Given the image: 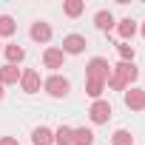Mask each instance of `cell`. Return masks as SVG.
I'll return each mask as SVG.
<instances>
[{
  "label": "cell",
  "mask_w": 145,
  "mask_h": 145,
  "mask_svg": "<svg viewBox=\"0 0 145 145\" xmlns=\"http://www.w3.org/2000/svg\"><path fill=\"white\" fill-rule=\"evenodd\" d=\"M111 77V63L105 57H91L88 65H86V80H108Z\"/></svg>",
  "instance_id": "6da1fadb"
},
{
  "label": "cell",
  "mask_w": 145,
  "mask_h": 145,
  "mask_svg": "<svg viewBox=\"0 0 145 145\" xmlns=\"http://www.w3.org/2000/svg\"><path fill=\"white\" fill-rule=\"evenodd\" d=\"M43 88H46V94H48V97H54V100H63V97L68 94L71 83H68L63 74H51L48 80H43Z\"/></svg>",
  "instance_id": "7a4b0ae2"
},
{
  "label": "cell",
  "mask_w": 145,
  "mask_h": 145,
  "mask_svg": "<svg viewBox=\"0 0 145 145\" xmlns=\"http://www.w3.org/2000/svg\"><path fill=\"white\" fill-rule=\"evenodd\" d=\"M111 114H114V108H111L108 100H94L91 108H88V117H91L94 125H105V122L111 120Z\"/></svg>",
  "instance_id": "3957f363"
},
{
  "label": "cell",
  "mask_w": 145,
  "mask_h": 145,
  "mask_svg": "<svg viewBox=\"0 0 145 145\" xmlns=\"http://www.w3.org/2000/svg\"><path fill=\"white\" fill-rule=\"evenodd\" d=\"M122 103L128 111H145V88H125Z\"/></svg>",
  "instance_id": "277c9868"
},
{
  "label": "cell",
  "mask_w": 145,
  "mask_h": 145,
  "mask_svg": "<svg viewBox=\"0 0 145 145\" xmlns=\"http://www.w3.org/2000/svg\"><path fill=\"white\" fill-rule=\"evenodd\" d=\"M86 46H88V40L83 37V34H65L63 37V46H60V51L68 57V54H83L86 51Z\"/></svg>",
  "instance_id": "5b68a950"
},
{
  "label": "cell",
  "mask_w": 145,
  "mask_h": 145,
  "mask_svg": "<svg viewBox=\"0 0 145 145\" xmlns=\"http://www.w3.org/2000/svg\"><path fill=\"white\" fill-rule=\"evenodd\" d=\"M111 74H117L125 86H131V83L139 80V68L134 63H117V65H111Z\"/></svg>",
  "instance_id": "8992f818"
},
{
  "label": "cell",
  "mask_w": 145,
  "mask_h": 145,
  "mask_svg": "<svg viewBox=\"0 0 145 145\" xmlns=\"http://www.w3.org/2000/svg\"><path fill=\"white\" fill-rule=\"evenodd\" d=\"M40 86H43V80H40V71L37 68H26L23 74H20V88L26 94H37Z\"/></svg>",
  "instance_id": "52a82bcc"
},
{
  "label": "cell",
  "mask_w": 145,
  "mask_h": 145,
  "mask_svg": "<svg viewBox=\"0 0 145 145\" xmlns=\"http://www.w3.org/2000/svg\"><path fill=\"white\" fill-rule=\"evenodd\" d=\"M63 63H65V54L60 51V46H48V48L43 51V65H46V68L57 71V68H63Z\"/></svg>",
  "instance_id": "ba28073f"
},
{
  "label": "cell",
  "mask_w": 145,
  "mask_h": 145,
  "mask_svg": "<svg viewBox=\"0 0 145 145\" xmlns=\"http://www.w3.org/2000/svg\"><path fill=\"white\" fill-rule=\"evenodd\" d=\"M29 34H31L34 43H43V46H46V43L51 40V26H48L46 20H34L31 29H29Z\"/></svg>",
  "instance_id": "9c48e42d"
},
{
  "label": "cell",
  "mask_w": 145,
  "mask_h": 145,
  "mask_svg": "<svg viewBox=\"0 0 145 145\" xmlns=\"http://www.w3.org/2000/svg\"><path fill=\"white\" fill-rule=\"evenodd\" d=\"M20 74H23V71H20L17 65H9V63H6L3 68H0V86H3V88H6V86H17V83H20Z\"/></svg>",
  "instance_id": "30bf717a"
},
{
  "label": "cell",
  "mask_w": 145,
  "mask_h": 145,
  "mask_svg": "<svg viewBox=\"0 0 145 145\" xmlns=\"http://www.w3.org/2000/svg\"><path fill=\"white\" fill-rule=\"evenodd\" d=\"M31 145H54V131L48 125H37L31 131Z\"/></svg>",
  "instance_id": "8fae6325"
},
{
  "label": "cell",
  "mask_w": 145,
  "mask_h": 145,
  "mask_svg": "<svg viewBox=\"0 0 145 145\" xmlns=\"http://www.w3.org/2000/svg\"><path fill=\"white\" fill-rule=\"evenodd\" d=\"M3 54H6L9 65H17V63H23V60H26V48H23V46H17V43H9V46L3 48Z\"/></svg>",
  "instance_id": "7c38bea8"
},
{
  "label": "cell",
  "mask_w": 145,
  "mask_h": 145,
  "mask_svg": "<svg viewBox=\"0 0 145 145\" xmlns=\"http://www.w3.org/2000/svg\"><path fill=\"white\" fill-rule=\"evenodd\" d=\"M71 145H94V131L91 128H74V134H71Z\"/></svg>",
  "instance_id": "4fadbf2b"
},
{
  "label": "cell",
  "mask_w": 145,
  "mask_h": 145,
  "mask_svg": "<svg viewBox=\"0 0 145 145\" xmlns=\"http://www.w3.org/2000/svg\"><path fill=\"white\" fill-rule=\"evenodd\" d=\"M94 26H97L100 31H111V29L117 26V20H114V14H111V12H105V9H103V12H97V14H94Z\"/></svg>",
  "instance_id": "5bb4252c"
},
{
  "label": "cell",
  "mask_w": 145,
  "mask_h": 145,
  "mask_svg": "<svg viewBox=\"0 0 145 145\" xmlns=\"http://www.w3.org/2000/svg\"><path fill=\"white\" fill-rule=\"evenodd\" d=\"M117 34L122 37V43H128V40L137 34V23H134L131 17H122V20L117 23Z\"/></svg>",
  "instance_id": "9a60e30c"
},
{
  "label": "cell",
  "mask_w": 145,
  "mask_h": 145,
  "mask_svg": "<svg viewBox=\"0 0 145 145\" xmlns=\"http://www.w3.org/2000/svg\"><path fill=\"white\" fill-rule=\"evenodd\" d=\"M86 12V3H83V0H65V3H63V14L65 17H80Z\"/></svg>",
  "instance_id": "2e32d148"
},
{
  "label": "cell",
  "mask_w": 145,
  "mask_h": 145,
  "mask_svg": "<svg viewBox=\"0 0 145 145\" xmlns=\"http://www.w3.org/2000/svg\"><path fill=\"white\" fill-rule=\"evenodd\" d=\"M103 91H105V83L103 80H86V94L91 100H103Z\"/></svg>",
  "instance_id": "e0dca14e"
},
{
  "label": "cell",
  "mask_w": 145,
  "mask_h": 145,
  "mask_svg": "<svg viewBox=\"0 0 145 145\" xmlns=\"http://www.w3.org/2000/svg\"><path fill=\"white\" fill-rule=\"evenodd\" d=\"M71 134H74L71 125H60L54 131V145H71Z\"/></svg>",
  "instance_id": "ac0fdd59"
},
{
  "label": "cell",
  "mask_w": 145,
  "mask_h": 145,
  "mask_svg": "<svg viewBox=\"0 0 145 145\" xmlns=\"http://www.w3.org/2000/svg\"><path fill=\"white\" fill-rule=\"evenodd\" d=\"M111 145H134V134L125 131V128H117L111 134Z\"/></svg>",
  "instance_id": "d6986e66"
},
{
  "label": "cell",
  "mask_w": 145,
  "mask_h": 145,
  "mask_svg": "<svg viewBox=\"0 0 145 145\" xmlns=\"http://www.w3.org/2000/svg\"><path fill=\"white\" fill-rule=\"evenodd\" d=\"M17 31V23H14V17H9V14H0V37H12Z\"/></svg>",
  "instance_id": "ffe728a7"
},
{
  "label": "cell",
  "mask_w": 145,
  "mask_h": 145,
  "mask_svg": "<svg viewBox=\"0 0 145 145\" xmlns=\"http://www.w3.org/2000/svg\"><path fill=\"white\" fill-rule=\"evenodd\" d=\"M117 54H120L122 63H134V54H137V51H134V46H128V43L120 40V43H117Z\"/></svg>",
  "instance_id": "44dd1931"
},
{
  "label": "cell",
  "mask_w": 145,
  "mask_h": 145,
  "mask_svg": "<svg viewBox=\"0 0 145 145\" xmlns=\"http://www.w3.org/2000/svg\"><path fill=\"white\" fill-rule=\"evenodd\" d=\"M105 86H108L111 91H125V88H128V86H125V83H122V80H120L117 74H111V77L105 80Z\"/></svg>",
  "instance_id": "7402d4cb"
},
{
  "label": "cell",
  "mask_w": 145,
  "mask_h": 145,
  "mask_svg": "<svg viewBox=\"0 0 145 145\" xmlns=\"http://www.w3.org/2000/svg\"><path fill=\"white\" fill-rule=\"evenodd\" d=\"M0 145H20L17 137H0Z\"/></svg>",
  "instance_id": "603a6c76"
},
{
  "label": "cell",
  "mask_w": 145,
  "mask_h": 145,
  "mask_svg": "<svg viewBox=\"0 0 145 145\" xmlns=\"http://www.w3.org/2000/svg\"><path fill=\"white\" fill-rule=\"evenodd\" d=\"M3 97H6V88H3V86H0V100H3Z\"/></svg>",
  "instance_id": "cb8c5ba5"
},
{
  "label": "cell",
  "mask_w": 145,
  "mask_h": 145,
  "mask_svg": "<svg viewBox=\"0 0 145 145\" xmlns=\"http://www.w3.org/2000/svg\"><path fill=\"white\" fill-rule=\"evenodd\" d=\"M142 37H145V23H142Z\"/></svg>",
  "instance_id": "d4e9b609"
}]
</instances>
